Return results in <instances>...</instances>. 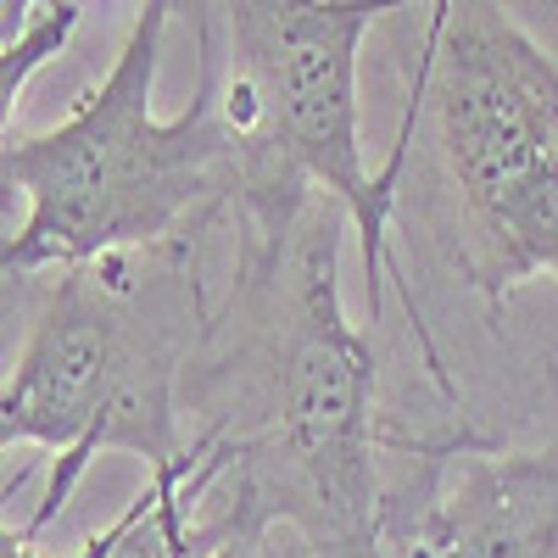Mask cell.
Here are the masks:
<instances>
[{
    "mask_svg": "<svg viewBox=\"0 0 558 558\" xmlns=\"http://www.w3.org/2000/svg\"><path fill=\"white\" fill-rule=\"evenodd\" d=\"M418 78L470 279L492 307L525 279H558V45L508 0H436Z\"/></svg>",
    "mask_w": 558,
    "mask_h": 558,
    "instance_id": "4",
    "label": "cell"
},
{
    "mask_svg": "<svg viewBox=\"0 0 558 558\" xmlns=\"http://www.w3.org/2000/svg\"><path fill=\"white\" fill-rule=\"evenodd\" d=\"M73 7H84V0H73Z\"/></svg>",
    "mask_w": 558,
    "mask_h": 558,
    "instance_id": "12",
    "label": "cell"
},
{
    "mask_svg": "<svg viewBox=\"0 0 558 558\" xmlns=\"http://www.w3.org/2000/svg\"><path fill=\"white\" fill-rule=\"evenodd\" d=\"M386 492V558H558V447L502 452L475 436L408 447Z\"/></svg>",
    "mask_w": 558,
    "mask_h": 558,
    "instance_id": "6",
    "label": "cell"
},
{
    "mask_svg": "<svg viewBox=\"0 0 558 558\" xmlns=\"http://www.w3.org/2000/svg\"><path fill=\"white\" fill-rule=\"evenodd\" d=\"M78 12L84 7H73V0H39V7L28 12V23L17 34L0 39V134H7V123L17 112V96L28 89V78L51 57H62V45L78 28Z\"/></svg>",
    "mask_w": 558,
    "mask_h": 558,
    "instance_id": "8",
    "label": "cell"
},
{
    "mask_svg": "<svg viewBox=\"0 0 558 558\" xmlns=\"http://www.w3.org/2000/svg\"><path fill=\"white\" fill-rule=\"evenodd\" d=\"M123 257L62 268L45 313L0 386V452H51V481L28 514V536L51 525L84 470L101 452H129L151 470L184 447L179 436V375L196 347V291L179 302H140L123 279Z\"/></svg>",
    "mask_w": 558,
    "mask_h": 558,
    "instance_id": "3",
    "label": "cell"
},
{
    "mask_svg": "<svg viewBox=\"0 0 558 558\" xmlns=\"http://www.w3.org/2000/svg\"><path fill=\"white\" fill-rule=\"evenodd\" d=\"M402 7L413 0H223L229 84L218 112L246 151V184H257V202L313 184L347 213L368 274V324L380 318L397 202L363 168L357 51L363 34Z\"/></svg>",
    "mask_w": 558,
    "mask_h": 558,
    "instance_id": "5",
    "label": "cell"
},
{
    "mask_svg": "<svg viewBox=\"0 0 558 558\" xmlns=\"http://www.w3.org/2000/svg\"><path fill=\"white\" fill-rule=\"evenodd\" d=\"M268 213L263 257V413L223 436V475L263 520L302 531L313 558H386L375 352L341 296L347 213L286 196Z\"/></svg>",
    "mask_w": 558,
    "mask_h": 558,
    "instance_id": "1",
    "label": "cell"
},
{
    "mask_svg": "<svg viewBox=\"0 0 558 558\" xmlns=\"http://www.w3.org/2000/svg\"><path fill=\"white\" fill-rule=\"evenodd\" d=\"M168 12L173 0L140 7L112 73L73 118L0 146V184L28 202L17 235L0 241V279L184 246L191 229L246 191V151L213 84L173 118L151 107Z\"/></svg>",
    "mask_w": 558,
    "mask_h": 558,
    "instance_id": "2",
    "label": "cell"
},
{
    "mask_svg": "<svg viewBox=\"0 0 558 558\" xmlns=\"http://www.w3.org/2000/svg\"><path fill=\"white\" fill-rule=\"evenodd\" d=\"M39 7V0H0V39L7 34H17L23 23H28V12Z\"/></svg>",
    "mask_w": 558,
    "mask_h": 558,
    "instance_id": "11",
    "label": "cell"
},
{
    "mask_svg": "<svg viewBox=\"0 0 558 558\" xmlns=\"http://www.w3.org/2000/svg\"><path fill=\"white\" fill-rule=\"evenodd\" d=\"M223 470V436L207 430L196 441H184L173 458L151 463L140 497L123 514L96 531L73 558H196L202 553V492L218 481Z\"/></svg>",
    "mask_w": 558,
    "mask_h": 558,
    "instance_id": "7",
    "label": "cell"
},
{
    "mask_svg": "<svg viewBox=\"0 0 558 558\" xmlns=\"http://www.w3.org/2000/svg\"><path fill=\"white\" fill-rule=\"evenodd\" d=\"M0 558H39V547H34V536H28L23 525L0 520Z\"/></svg>",
    "mask_w": 558,
    "mask_h": 558,
    "instance_id": "10",
    "label": "cell"
},
{
    "mask_svg": "<svg viewBox=\"0 0 558 558\" xmlns=\"http://www.w3.org/2000/svg\"><path fill=\"white\" fill-rule=\"evenodd\" d=\"M196 520H202V536H207L196 558H263L268 520H263V508L252 502V492H246L241 481H229L223 470H218V481L202 492Z\"/></svg>",
    "mask_w": 558,
    "mask_h": 558,
    "instance_id": "9",
    "label": "cell"
}]
</instances>
